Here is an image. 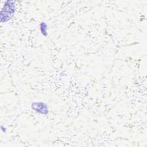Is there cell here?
<instances>
[{"mask_svg": "<svg viewBox=\"0 0 147 147\" xmlns=\"http://www.w3.org/2000/svg\"><path fill=\"white\" fill-rule=\"evenodd\" d=\"M16 9V3L14 1H6L2 8L1 22H6L9 21L14 16Z\"/></svg>", "mask_w": 147, "mask_h": 147, "instance_id": "6da1fadb", "label": "cell"}, {"mask_svg": "<svg viewBox=\"0 0 147 147\" xmlns=\"http://www.w3.org/2000/svg\"><path fill=\"white\" fill-rule=\"evenodd\" d=\"M41 33L45 37L48 36V25L45 22H41L39 25Z\"/></svg>", "mask_w": 147, "mask_h": 147, "instance_id": "3957f363", "label": "cell"}, {"mask_svg": "<svg viewBox=\"0 0 147 147\" xmlns=\"http://www.w3.org/2000/svg\"><path fill=\"white\" fill-rule=\"evenodd\" d=\"M1 130L3 133H6V127H5L4 126H1Z\"/></svg>", "mask_w": 147, "mask_h": 147, "instance_id": "277c9868", "label": "cell"}, {"mask_svg": "<svg viewBox=\"0 0 147 147\" xmlns=\"http://www.w3.org/2000/svg\"><path fill=\"white\" fill-rule=\"evenodd\" d=\"M31 108L34 111L40 114L47 115L49 113L48 105L42 102H33L31 105Z\"/></svg>", "mask_w": 147, "mask_h": 147, "instance_id": "7a4b0ae2", "label": "cell"}]
</instances>
